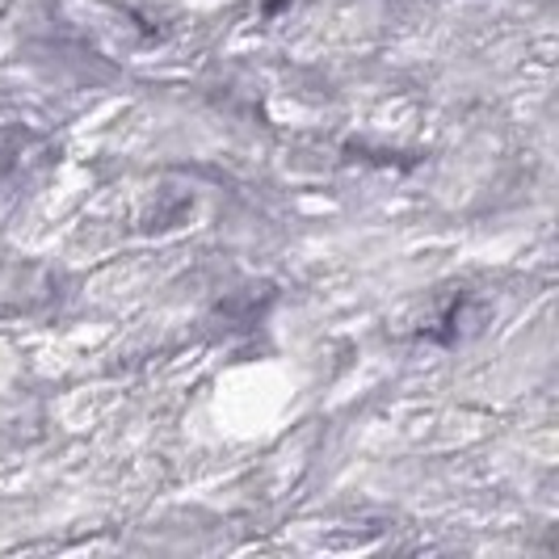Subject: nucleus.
I'll return each instance as SVG.
<instances>
[]
</instances>
